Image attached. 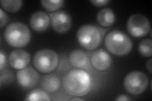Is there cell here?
I'll return each mask as SVG.
<instances>
[{"instance_id":"277c9868","label":"cell","mask_w":152,"mask_h":101,"mask_svg":"<svg viewBox=\"0 0 152 101\" xmlns=\"http://www.w3.org/2000/svg\"><path fill=\"white\" fill-rule=\"evenodd\" d=\"M77 39L83 47L91 51L95 49L100 44L102 34L97 27L91 24H86L78 29Z\"/></svg>"},{"instance_id":"2e32d148","label":"cell","mask_w":152,"mask_h":101,"mask_svg":"<svg viewBox=\"0 0 152 101\" xmlns=\"http://www.w3.org/2000/svg\"><path fill=\"white\" fill-rule=\"evenodd\" d=\"M21 0H2L1 4L2 8L6 11L11 13L18 12L22 5Z\"/></svg>"},{"instance_id":"7c38bea8","label":"cell","mask_w":152,"mask_h":101,"mask_svg":"<svg viewBox=\"0 0 152 101\" xmlns=\"http://www.w3.org/2000/svg\"><path fill=\"white\" fill-rule=\"evenodd\" d=\"M50 23V18L49 16L42 12L34 13L30 18L31 27L36 32L45 31L49 27Z\"/></svg>"},{"instance_id":"3957f363","label":"cell","mask_w":152,"mask_h":101,"mask_svg":"<svg viewBox=\"0 0 152 101\" xmlns=\"http://www.w3.org/2000/svg\"><path fill=\"white\" fill-rule=\"evenodd\" d=\"M104 45L109 52L119 56L127 54L132 47L130 38L119 31L109 32L104 39Z\"/></svg>"},{"instance_id":"8992f818","label":"cell","mask_w":152,"mask_h":101,"mask_svg":"<svg viewBox=\"0 0 152 101\" xmlns=\"http://www.w3.org/2000/svg\"><path fill=\"white\" fill-rule=\"evenodd\" d=\"M148 85L147 76L141 71H132L124 80V86L127 92L133 95L142 93Z\"/></svg>"},{"instance_id":"9c48e42d","label":"cell","mask_w":152,"mask_h":101,"mask_svg":"<svg viewBox=\"0 0 152 101\" xmlns=\"http://www.w3.org/2000/svg\"><path fill=\"white\" fill-rule=\"evenodd\" d=\"M17 80L19 85L23 87L32 88L39 81V74L32 67H28L17 71Z\"/></svg>"},{"instance_id":"5bb4252c","label":"cell","mask_w":152,"mask_h":101,"mask_svg":"<svg viewBox=\"0 0 152 101\" xmlns=\"http://www.w3.org/2000/svg\"><path fill=\"white\" fill-rule=\"evenodd\" d=\"M41 85L42 89L46 92L53 93L59 89L60 86V80L55 75H47L42 78Z\"/></svg>"},{"instance_id":"cb8c5ba5","label":"cell","mask_w":152,"mask_h":101,"mask_svg":"<svg viewBox=\"0 0 152 101\" xmlns=\"http://www.w3.org/2000/svg\"><path fill=\"white\" fill-rule=\"evenodd\" d=\"M146 68L151 73V60H150L148 62H147Z\"/></svg>"},{"instance_id":"5b68a950","label":"cell","mask_w":152,"mask_h":101,"mask_svg":"<svg viewBox=\"0 0 152 101\" xmlns=\"http://www.w3.org/2000/svg\"><path fill=\"white\" fill-rule=\"evenodd\" d=\"M58 56L56 52L48 49L38 51L34 55L33 63L35 68L41 73L53 71L58 64Z\"/></svg>"},{"instance_id":"ac0fdd59","label":"cell","mask_w":152,"mask_h":101,"mask_svg":"<svg viewBox=\"0 0 152 101\" xmlns=\"http://www.w3.org/2000/svg\"><path fill=\"white\" fill-rule=\"evenodd\" d=\"M140 53L144 57H151L152 54V42L150 39L142 40L140 42L138 46Z\"/></svg>"},{"instance_id":"603a6c76","label":"cell","mask_w":152,"mask_h":101,"mask_svg":"<svg viewBox=\"0 0 152 101\" xmlns=\"http://www.w3.org/2000/svg\"><path fill=\"white\" fill-rule=\"evenodd\" d=\"M115 100L118 101H128L130 100V99L126 95H121L117 98H116Z\"/></svg>"},{"instance_id":"44dd1931","label":"cell","mask_w":152,"mask_h":101,"mask_svg":"<svg viewBox=\"0 0 152 101\" xmlns=\"http://www.w3.org/2000/svg\"><path fill=\"white\" fill-rule=\"evenodd\" d=\"M110 1L109 0H91L90 3H91L94 6L96 7H103L107 4Z\"/></svg>"},{"instance_id":"7402d4cb","label":"cell","mask_w":152,"mask_h":101,"mask_svg":"<svg viewBox=\"0 0 152 101\" xmlns=\"http://www.w3.org/2000/svg\"><path fill=\"white\" fill-rule=\"evenodd\" d=\"M6 56L3 53V52L1 51V52H0V70H2L4 68V67L6 65Z\"/></svg>"},{"instance_id":"e0dca14e","label":"cell","mask_w":152,"mask_h":101,"mask_svg":"<svg viewBox=\"0 0 152 101\" xmlns=\"http://www.w3.org/2000/svg\"><path fill=\"white\" fill-rule=\"evenodd\" d=\"M25 100H50V98L48 94L45 91L41 89H36L33 90L32 92L28 94L27 97L25 98Z\"/></svg>"},{"instance_id":"d4e9b609","label":"cell","mask_w":152,"mask_h":101,"mask_svg":"<svg viewBox=\"0 0 152 101\" xmlns=\"http://www.w3.org/2000/svg\"><path fill=\"white\" fill-rule=\"evenodd\" d=\"M70 100H84V99H81V98H78V97H75V98H73V99H71Z\"/></svg>"},{"instance_id":"30bf717a","label":"cell","mask_w":152,"mask_h":101,"mask_svg":"<svg viewBox=\"0 0 152 101\" xmlns=\"http://www.w3.org/2000/svg\"><path fill=\"white\" fill-rule=\"evenodd\" d=\"M31 57L28 52L17 49L11 52L9 57V62L12 68L17 70H22L26 68L29 64Z\"/></svg>"},{"instance_id":"9a60e30c","label":"cell","mask_w":152,"mask_h":101,"mask_svg":"<svg viewBox=\"0 0 152 101\" xmlns=\"http://www.w3.org/2000/svg\"><path fill=\"white\" fill-rule=\"evenodd\" d=\"M69 61L73 66L77 68H84L87 65L88 57L84 51L76 49L70 53Z\"/></svg>"},{"instance_id":"7a4b0ae2","label":"cell","mask_w":152,"mask_h":101,"mask_svg":"<svg viewBox=\"0 0 152 101\" xmlns=\"http://www.w3.org/2000/svg\"><path fill=\"white\" fill-rule=\"evenodd\" d=\"M4 39L9 45L15 47H22L28 44L31 34L26 24L13 22L6 28L4 33Z\"/></svg>"},{"instance_id":"ffe728a7","label":"cell","mask_w":152,"mask_h":101,"mask_svg":"<svg viewBox=\"0 0 152 101\" xmlns=\"http://www.w3.org/2000/svg\"><path fill=\"white\" fill-rule=\"evenodd\" d=\"M8 17L7 14L4 13L3 10L2 8H0V25H1V27H3L7 22H8Z\"/></svg>"},{"instance_id":"ba28073f","label":"cell","mask_w":152,"mask_h":101,"mask_svg":"<svg viewBox=\"0 0 152 101\" xmlns=\"http://www.w3.org/2000/svg\"><path fill=\"white\" fill-rule=\"evenodd\" d=\"M51 27L58 33L69 31L72 26V19L69 14L64 11L58 12L51 15Z\"/></svg>"},{"instance_id":"8fae6325","label":"cell","mask_w":152,"mask_h":101,"mask_svg":"<svg viewBox=\"0 0 152 101\" xmlns=\"http://www.w3.org/2000/svg\"><path fill=\"white\" fill-rule=\"evenodd\" d=\"M91 61L95 69L104 71L110 66L112 57L107 51L103 49H99L94 52L91 56Z\"/></svg>"},{"instance_id":"4fadbf2b","label":"cell","mask_w":152,"mask_h":101,"mask_svg":"<svg viewBox=\"0 0 152 101\" xmlns=\"http://www.w3.org/2000/svg\"><path fill=\"white\" fill-rule=\"evenodd\" d=\"M96 19L98 23L101 26L104 27H110L115 22V13L110 8H103L98 13Z\"/></svg>"},{"instance_id":"d6986e66","label":"cell","mask_w":152,"mask_h":101,"mask_svg":"<svg viewBox=\"0 0 152 101\" xmlns=\"http://www.w3.org/2000/svg\"><path fill=\"white\" fill-rule=\"evenodd\" d=\"M42 6L48 11L54 12L60 9L64 4L63 0H42Z\"/></svg>"},{"instance_id":"6da1fadb","label":"cell","mask_w":152,"mask_h":101,"mask_svg":"<svg viewBox=\"0 0 152 101\" xmlns=\"http://www.w3.org/2000/svg\"><path fill=\"white\" fill-rule=\"evenodd\" d=\"M64 86L70 95L81 97L89 92L92 86V80L88 72L75 69L69 71L65 76Z\"/></svg>"},{"instance_id":"52a82bcc","label":"cell","mask_w":152,"mask_h":101,"mask_svg":"<svg viewBox=\"0 0 152 101\" xmlns=\"http://www.w3.org/2000/svg\"><path fill=\"white\" fill-rule=\"evenodd\" d=\"M127 28L131 36L140 38L146 36L150 32V23L144 15L136 13L128 19Z\"/></svg>"}]
</instances>
